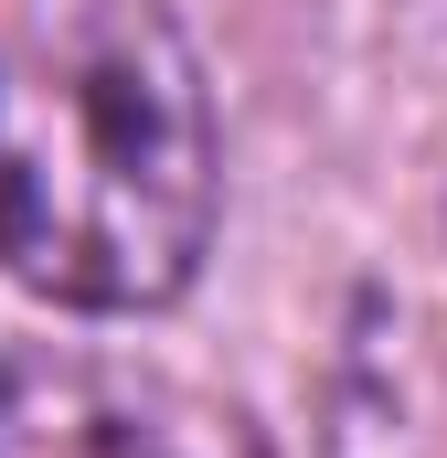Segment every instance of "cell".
Here are the masks:
<instances>
[{"mask_svg": "<svg viewBox=\"0 0 447 458\" xmlns=\"http://www.w3.org/2000/svg\"><path fill=\"white\" fill-rule=\"evenodd\" d=\"M0 458H192L181 427L97 362L0 352Z\"/></svg>", "mask_w": 447, "mask_h": 458, "instance_id": "cell-2", "label": "cell"}, {"mask_svg": "<svg viewBox=\"0 0 447 458\" xmlns=\"http://www.w3.org/2000/svg\"><path fill=\"white\" fill-rule=\"evenodd\" d=\"M224 139L192 32L160 0H0V267L139 320L203 277Z\"/></svg>", "mask_w": 447, "mask_h": 458, "instance_id": "cell-1", "label": "cell"}]
</instances>
